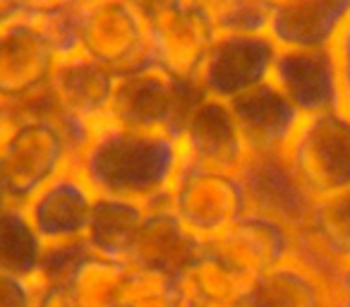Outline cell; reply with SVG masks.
Segmentation results:
<instances>
[{
  "mask_svg": "<svg viewBox=\"0 0 350 307\" xmlns=\"http://www.w3.org/2000/svg\"><path fill=\"white\" fill-rule=\"evenodd\" d=\"M180 163L183 146L170 132L103 120L77 151L72 166L96 195L149 206L165 200Z\"/></svg>",
  "mask_w": 350,
  "mask_h": 307,
  "instance_id": "1",
  "label": "cell"
},
{
  "mask_svg": "<svg viewBox=\"0 0 350 307\" xmlns=\"http://www.w3.org/2000/svg\"><path fill=\"white\" fill-rule=\"evenodd\" d=\"M72 161L75 146L53 116L20 113L0 142V195L22 206Z\"/></svg>",
  "mask_w": 350,
  "mask_h": 307,
  "instance_id": "2",
  "label": "cell"
},
{
  "mask_svg": "<svg viewBox=\"0 0 350 307\" xmlns=\"http://www.w3.org/2000/svg\"><path fill=\"white\" fill-rule=\"evenodd\" d=\"M165 204L202 243L224 233L228 226H233L240 216L250 211L243 178L238 171L202 166L187 161L185 157L165 195Z\"/></svg>",
  "mask_w": 350,
  "mask_h": 307,
  "instance_id": "3",
  "label": "cell"
},
{
  "mask_svg": "<svg viewBox=\"0 0 350 307\" xmlns=\"http://www.w3.org/2000/svg\"><path fill=\"white\" fill-rule=\"evenodd\" d=\"M200 96L197 82L173 77L156 65H149L135 72L118 75L106 120L178 137L183 120Z\"/></svg>",
  "mask_w": 350,
  "mask_h": 307,
  "instance_id": "4",
  "label": "cell"
},
{
  "mask_svg": "<svg viewBox=\"0 0 350 307\" xmlns=\"http://www.w3.org/2000/svg\"><path fill=\"white\" fill-rule=\"evenodd\" d=\"M293 171L314 200L350 190V113L345 108L307 116L286 146Z\"/></svg>",
  "mask_w": 350,
  "mask_h": 307,
  "instance_id": "5",
  "label": "cell"
},
{
  "mask_svg": "<svg viewBox=\"0 0 350 307\" xmlns=\"http://www.w3.org/2000/svg\"><path fill=\"white\" fill-rule=\"evenodd\" d=\"M79 51L116 75L154 65L144 17L130 0H92L79 5Z\"/></svg>",
  "mask_w": 350,
  "mask_h": 307,
  "instance_id": "6",
  "label": "cell"
},
{
  "mask_svg": "<svg viewBox=\"0 0 350 307\" xmlns=\"http://www.w3.org/2000/svg\"><path fill=\"white\" fill-rule=\"evenodd\" d=\"M58 60V49L36 15L0 27V98L12 111L34 101L49 89Z\"/></svg>",
  "mask_w": 350,
  "mask_h": 307,
  "instance_id": "7",
  "label": "cell"
},
{
  "mask_svg": "<svg viewBox=\"0 0 350 307\" xmlns=\"http://www.w3.org/2000/svg\"><path fill=\"white\" fill-rule=\"evenodd\" d=\"M276 53L267 31H219L195 82L204 96L233 101L271 79Z\"/></svg>",
  "mask_w": 350,
  "mask_h": 307,
  "instance_id": "8",
  "label": "cell"
},
{
  "mask_svg": "<svg viewBox=\"0 0 350 307\" xmlns=\"http://www.w3.org/2000/svg\"><path fill=\"white\" fill-rule=\"evenodd\" d=\"M151 63L163 72L195 82L216 34L206 17H202L185 0H165L144 12Z\"/></svg>",
  "mask_w": 350,
  "mask_h": 307,
  "instance_id": "9",
  "label": "cell"
},
{
  "mask_svg": "<svg viewBox=\"0 0 350 307\" xmlns=\"http://www.w3.org/2000/svg\"><path fill=\"white\" fill-rule=\"evenodd\" d=\"M238 173L243 178L250 211L271 216L293 230L307 221L314 197L293 171L286 151L247 154Z\"/></svg>",
  "mask_w": 350,
  "mask_h": 307,
  "instance_id": "10",
  "label": "cell"
},
{
  "mask_svg": "<svg viewBox=\"0 0 350 307\" xmlns=\"http://www.w3.org/2000/svg\"><path fill=\"white\" fill-rule=\"evenodd\" d=\"M204 245L235 273L252 281L259 273L293 257L295 230L271 216L247 211L224 233L206 240Z\"/></svg>",
  "mask_w": 350,
  "mask_h": 307,
  "instance_id": "11",
  "label": "cell"
},
{
  "mask_svg": "<svg viewBox=\"0 0 350 307\" xmlns=\"http://www.w3.org/2000/svg\"><path fill=\"white\" fill-rule=\"evenodd\" d=\"M96 192L75 166L51 178L39 192L25 202L31 226L46 245L84 240Z\"/></svg>",
  "mask_w": 350,
  "mask_h": 307,
  "instance_id": "12",
  "label": "cell"
},
{
  "mask_svg": "<svg viewBox=\"0 0 350 307\" xmlns=\"http://www.w3.org/2000/svg\"><path fill=\"white\" fill-rule=\"evenodd\" d=\"M271 82L302 118L345 106L329 49H278Z\"/></svg>",
  "mask_w": 350,
  "mask_h": 307,
  "instance_id": "13",
  "label": "cell"
},
{
  "mask_svg": "<svg viewBox=\"0 0 350 307\" xmlns=\"http://www.w3.org/2000/svg\"><path fill=\"white\" fill-rule=\"evenodd\" d=\"M116 79V72L84 55L82 51L65 55L58 60L49 84L55 103L53 113L82 130L94 132V127L106 120Z\"/></svg>",
  "mask_w": 350,
  "mask_h": 307,
  "instance_id": "14",
  "label": "cell"
},
{
  "mask_svg": "<svg viewBox=\"0 0 350 307\" xmlns=\"http://www.w3.org/2000/svg\"><path fill=\"white\" fill-rule=\"evenodd\" d=\"M178 142L183 146V157L202 166L240 171L247 159L230 103L204 94L192 103L183 120Z\"/></svg>",
  "mask_w": 350,
  "mask_h": 307,
  "instance_id": "15",
  "label": "cell"
},
{
  "mask_svg": "<svg viewBox=\"0 0 350 307\" xmlns=\"http://www.w3.org/2000/svg\"><path fill=\"white\" fill-rule=\"evenodd\" d=\"M202 248L204 243L178 221L165 200H161L146 206L144 221L137 230L127 264L135 269L168 273L175 278L202 252Z\"/></svg>",
  "mask_w": 350,
  "mask_h": 307,
  "instance_id": "16",
  "label": "cell"
},
{
  "mask_svg": "<svg viewBox=\"0 0 350 307\" xmlns=\"http://www.w3.org/2000/svg\"><path fill=\"white\" fill-rule=\"evenodd\" d=\"M228 103L247 154L286 151L293 132L302 120L295 106L278 92L271 79Z\"/></svg>",
  "mask_w": 350,
  "mask_h": 307,
  "instance_id": "17",
  "label": "cell"
},
{
  "mask_svg": "<svg viewBox=\"0 0 350 307\" xmlns=\"http://www.w3.org/2000/svg\"><path fill=\"white\" fill-rule=\"evenodd\" d=\"M350 15V0H288L273 8L267 34L278 49H329Z\"/></svg>",
  "mask_w": 350,
  "mask_h": 307,
  "instance_id": "18",
  "label": "cell"
},
{
  "mask_svg": "<svg viewBox=\"0 0 350 307\" xmlns=\"http://www.w3.org/2000/svg\"><path fill=\"white\" fill-rule=\"evenodd\" d=\"M243 307H334V297L319 273L291 257L250 281Z\"/></svg>",
  "mask_w": 350,
  "mask_h": 307,
  "instance_id": "19",
  "label": "cell"
},
{
  "mask_svg": "<svg viewBox=\"0 0 350 307\" xmlns=\"http://www.w3.org/2000/svg\"><path fill=\"white\" fill-rule=\"evenodd\" d=\"M250 281L235 273L214 252H202L175 276L180 307H243Z\"/></svg>",
  "mask_w": 350,
  "mask_h": 307,
  "instance_id": "20",
  "label": "cell"
},
{
  "mask_svg": "<svg viewBox=\"0 0 350 307\" xmlns=\"http://www.w3.org/2000/svg\"><path fill=\"white\" fill-rule=\"evenodd\" d=\"M295 243L334 269L350 262V190L314 200Z\"/></svg>",
  "mask_w": 350,
  "mask_h": 307,
  "instance_id": "21",
  "label": "cell"
},
{
  "mask_svg": "<svg viewBox=\"0 0 350 307\" xmlns=\"http://www.w3.org/2000/svg\"><path fill=\"white\" fill-rule=\"evenodd\" d=\"M144 214L146 204L142 202L96 195L84 243L94 254L127 262Z\"/></svg>",
  "mask_w": 350,
  "mask_h": 307,
  "instance_id": "22",
  "label": "cell"
},
{
  "mask_svg": "<svg viewBox=\"0 0 350 307\" xmlns=\"http://www.w3.org/2000/svg\"><path fill=\"white\" fill-rule=\"evenodd\" d=\"M46 243L31 226L25 206L0 204V273L34 281Z\"/></svg>",
  "mask_w": 350,
  "mask_h": 307,
  "instance_id": "23",
  "label": "cell"
},
{
  "mask_svg": "<svg viewBox=\"0 0 350 307\" xmlns=\"http://www.w3.org/2000/svg\"><path fill=\"white\" fill-rule=\"evenodd\" d=\"M127 273V262L101 257L89 250L65 288L77 307H122Z\"/></svg>",
  "mask_w": 350,
  "mask_h": 307,
  "instance_id": "24",
  "label": "cell"
},
{
  "mask_svg": "<svg viewBox=\"0 0 350 307\" xmlns=\"http://www.w3.org/2000/svg\"><path fill=\"white\" fill-rule=\"evenodd\" d=\"M216 31H267L271 10L262 0H185Z\"/></svg>",
  "mask_w": 350,
  "mask_h": 307,
  "instance_id": "25",
  "label": "cell"
},
{
  "mask_svg": "<svg viewBox=\"0 0 350 307\" xmlns=\"http://www.w3.org/2000/svg\"><path fill=\"white\" fill-rule=\"evenodd\" d=\"M122 307H180L175 278L168 273L130 267Z\"/></svg>",
  "mask_w": 350,
  "mask_h": 307,
  "instance_id": "26",
  "label": "cell"
},
{
  "mask_svg": "<svg viewBox=\"0 0 350 307\" xmlns=\"http://www.w3.org/2000/svg\"><path fill=\"white\" fill-rule=\"evenodd\" d=\"M87 254H89V248L84 240L46 245L34 283H41V286H65V283L70 281V276L75 273V269L79 267V262H82Z\"/></svg>",
  "mask_w": 350,
  "mask_h": 307,
  "instance_id": "27",
  "label": "cell"
},
{
  "mask_svg": "<svg viewBox=\"0 0 350 307\" xmlns=\"http://www.w3.org/2000/svg\"><path fill=\"white\" fill-rule=\"evenodd\" d=\"M36 283L0 273V307H34Z\"/></svg>",
  "mask_w": 350,
  "mask_h": 307,
  "instance_id": "28",
  "label": "cell"
},
{
  "mask_svg": "<svg viewBox=\"0 0 350 307\" xmlns=\"http://www.w3.org/2000/svg\"><path fill=\"white\" fill-rule=\"evenodd\" d=\"M329 51H331V55H334L336 72H338L340 89H343V98H345V103H348L350 101V15H348V20L343 22V27L338 29L336 39L331 41Z\"/></svg>",
  "mask_w": 350,
  "mask_h": 307,
  "instance_id": "29",
  "label": "cell"
},
{
  "mask_svg": "<svg viewBox=\"0 0 350 307\" xmlns=\"http://www.w3.org/2000/svg\"><path fill=\"white\" fill-rule=\"evenodd\" d=\"M34 307H77L65 286H41L36 283Z\"/></svg>",
  "mask_w": 350,
  "mask_h": 307,
  "instance_id": "30",
  "label": "cell"
},
{
  "mask_svg": "<svg viewBox=\"0 0 350 307\" xmlns=\"http://www.w3.org/2000/svg\"><path fill=\"white\" fill-rule=\"evenodd\" d=\"M334 307H350V262L340 264L329 283Z\"/></svg>",
  "mask_w": 350,
  "mask_h": 307,
  "instance_id": "31",
  "label": "cell"
},
{
  "mask_svg": "<svg viewBox=\"0 0 350 307\" xmlns=\"http://www.w3.org/2000/svg\"><path fill=\"white\" fill-rule=\"evenodd\" d=\"M82 5V0H20L22 10L25 15H41V12H49V10H55L60 5Z\"/></svg>",
  "mask_w": 350,
  "mask_h": 307,
  "instance_id": "32",
  "label": "cell"
},
{
  "mask_svg": "<svg viewBox=\"0 0 350 307\" xmlns=\"http://www.w3.org/2000/svg\"><path fill=\"white\" fill-rule=\"evenodd\" d=\"M20 15H25L20 0H0V27H5L8 22H12Z\"/></svg>",
  "mask_w": 350,
  "mask_h": 307,
  "instance_id": "33",
  "label": "cell"
},
{
  "mask_svg": "<svg viewBox=\"0 0 350 307\" xmlns=\"http://www.w3.org/2000/svg\"><path fill=\"white\" fill-rule=\"evenodd\" d=\"M12 120H15V113H12L10 103L3 101V98H0V142H3V137H5V132L10 130Z\"/></svg>",
  "mask_w": 350,
  "mask_h": 307,
  "instance_id": "34",
  "label": "cell"
},
{
  "mask_svg": "<svg viewBox=\"0 0 350 307\" xmlns=\"http://www.w3.org/2000/svg\"><path fill=\"white\" fill-rule=\"evenodd\" d=\"M264 5L269 8V10H273V8H278V5H283V3H288V0H262Z\"/></svg>",
  "mask_w": 350,
  "mask_h": 307,
  "instance_id": "35",
  "label": "cell"
},
{
  "mask_svg": "<svg viewBox=\"0 0 350 307\" xmlns=\"http://www.w3.org/2000/svg\"><path fill=\"white\" fill-rule=\"evenodd\" d=\"M343 108H345V111H348V113H350V101H348V103H345V106H343Z\"/></svg>",
  "mask_w": 350,
  "mask_h": 307,
  "instance_id": "36",
  "label": "cell"
},
{
  "mask_svg": "<svg viewBox=\"0 0 350 307\" xmlns=\"http://www.w3.org/2000/svg\"><path fill=\"white\" fill-rule=\"evenodd\" d=\"M3 202H5V200H3V195H0V204H3Z\"/></svg>",
  "mask_w": 350,
  "mask_h": 307,
  "instance_id": "37",
  "label": "cell"
}]
</instances>
